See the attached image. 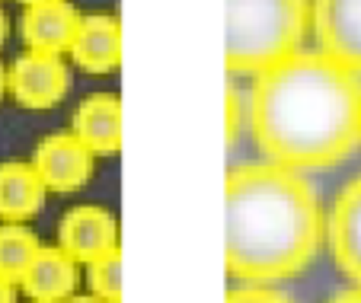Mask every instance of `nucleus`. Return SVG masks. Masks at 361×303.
Here are the masks:
<instances>
[{
  "label": "nucleus",
  "instance_id": "4",
  "mask_svg": "<svg viewBox=\"0 0 361 303\" xmlns=\"http://www.w3.org/2000/svg\"><path fill=\"white\" fill-rule=\"evenodd\" d=\"M71 74L64 68L61 54L32 51L13 61V68L7 70V89L23 109H51L68 96Z\"/></svg>",
  "mask_w": 361,
  "mask_h": 303
},
{
  "label": "nucleus",
  "instance_id": "10",
  "mask_svg": "<svg viewBox=\"0 0 361 303\" xmlns=\"http://www.w3.org/2000/svg\"><path fill=\"white\" fill-rule=\"evenodd\" d=\"M71 135L90 154H118L122 147V102L109 93H93L71 115Z\"/></svg>",
  "mask_w": 361,
  "mask_h": 303
},
{
  "label": "nucleus",
  "instance_id": "6",
  "mask_svg": "<svg viewBox=\"0 0 361 303\" xmlns=\"http://www.w3.org/2000/svg\"><path fill=\"white\" fill-rule=\"evenodd\" d=\"M32 169L51 192H80L93 175V154L74 135H51L39 141L32 154Z\"/></svg>",
  "mask_w": 361,
  "mask_h": 303
},
{
  "label": "nucleus",
  "instance_id": "19",
  "mask_svg": "<svg viewBox=\"0 0 361 303\" xmlns=\"http://www.w3.org/2000/svg\"><path fill=\"white\" fill-rule=\"evenodd\" d=\"M7 35H10V20H7V13L0 10V45L7 42Z\"/></svg>",
  "mask_w": 361,
  "mask_h": 303
},
{
  "label": "nucleus",
  "instance_id": "2",
  "mask_svg": "<svg viewBox=\"0 0 361 303\" xmlns=\"http://www.w3.org/2000/svg\"><path fill=\"white\" fill-rule=\"evenodd\" d=\"M314 185L285 166H240L224 185V265L243 284H275L314 262L323 240Z\"/></svg>",
  "mask_w": 361,
  "mask_h": 303
},
{
  "label": "nucleus",
  "instance_id": "7",
  "mask_svg": "<svg viewBox=\"0 0 361 303\" xmlns=\"http://www.w3.org/2000/svg\"><path fill=\"white\" fill-rule=\"evenodd\" d=\"M58 249L68 252L74 262H93V259L118 249L116 217L99 204L71 208L58 227Z\"/></svg>",
  "mask_w": 361,
  "mask_h": 303
},
{
  "label": "nucleus",
  "instance_id": "15",
  "mask_svg": "<svg viewBox=\"0 0 361 303\" xmlns=\"http://www.w3.org/2000/svg\"><path fill=\"white\" fill-rule=\"evenodd\" d=\"M87 265V281L93 297H99L102 303H122V252L112 249Z\"/></svg>",
  "mask_w": 361,
  "mask_h": 303
},
{
  "label": "nucleus",
  "instance_id": "11",
  "mask_svg": "<svg viewBox=\"0 0 361 303\" xmlns=\"http://www.w3.org/2000/svg\"><path fill=\"white\" fill-rule=\"evenodd\" d=\"M77 10L64 0H48V4H29L26 13L20 20L23 42L32 51H48V54H61L71 48L77 32Z\"/></svg>",
  "mask_w": 361,
  "mask_h": 303
},
{
  "label": "nucleus",
  "instance_id": "9",
  "mask_svg": "<svg viewBox=\"0 0 361 303\" xmlns=\"http://www.w3.org/2000/svg\"><path fill=\"white\" fill-rule=\"evenodd\" d=\"M68 54L74 58L77 68L87 70V74H109V70H116L118 61H122V26H118V20L106 13L80 16Z\"/></svg>",
  "mask_w": 361,
  "mask_h": 303
},
{
  "label": "nucleus",
  "instance_id": "16",
  "mask_svg": "<svg viewBox=\"0 0 361 303\" xmlns=\"http://www.w3.org/2000/svg\"><path fill=\"white\" fill-rule=\"evenodd\" d=\"M224 303H291L285 294L279 290H269L262 284H250V287H237L224 297Z\"/></svg>",
  "mask_w": 361,
  "mask_h": 303
},
{
  "label": "nucleus",
  "instance_id": "20",
  "mask_svg": "<svg viewBox=\"0 0 361 303\" xmlns=\"http://www.w3.org/2000/svg\"><path fill=\"white\" fill-rule=\"evenodd\" d=\"M64 303H102L99 297H68Z\"/></svg>",
  "mask_w": 361,
  "mask_h": 303
},
{
  "label": "nucleus",
  "instance_id": "13",
  "mask_svg": "<svg viewBox=\"0 0 361 303\" xmlns=\"http://www.w3.org/2000/svg\"><path fill=\"white\" fill-rule=\"evenodd\" d=\"M45 182L29 163H0V221H32L45 204Z\"/></svg>",
  "mask_w": 361,
  "mask_h": 303
},
{
  "label": "nucleus",
  "instance_id": "1",
  "mask_svg": "<svg viewBox=\"0 0 361 303\" xmlns=\"http://www.w3.org/2000/svg\"><path fill=\"white\" fill-rule=\"evenodd\" d=\"M246 121L275 166H339L361 144V80L323 51H294L256 74Z\"/></svg>",
  "mask_w": 361,
  "mask_h": 303
},
{
  "label": "nucleus",
  "instance_id": "14",
  "mask_svg": "<svg viewBox=\"0 0 361 303\" xmlns=\"http://www.w3.org/2000/svg\"><path fill=\"white\" fill-rule=\"evenodd\" d=\"M39 249L42 246L35 233H29L23 223H4L0 227V275L20 281Z\"/></svg>",
  "mask_w": 361,
  "mask_h": 303
},
{
  "label": "nucleus",
  "instance_id": "8",
  "mask_svg": "<svg viewBox=\"0 0 361 303\" xmlns=\"http://www.w3.org/2000/svg\"><path fill=\"white\" fill-rule=\"evenodd\" d=\"M326 240L336 265L361 287V175L336 198L326 217Z\"/></svg>",
  "mask_w": 361,
  "mask_h": 303
},
{
  "label": "nucleus",
  "instance_id": "22",
  "mask_svg": "<svg viewBox=\"0 0 361 303\" xmlns=\"http://www.w3.org/2000/svg\"><path fill=\"white\" fill-rule=\"evenodd\" d=\"M23 4H26V7H29V4H48V0H23Z\"/></svg>",
  "mask_w": 361,
  "mask_h": 303
},
{
  "label": "nucleus",
  "instance_id": "5",
  "mask_svg": "<svg viewBox=\"0 0 361 303\" xmlns=\"http://www.w3.org/2000/svg\"><path fill=\"white\" fill-rule=\"evenodd\" d=\"M310 20L320 51L361 74V0H314Z\"/></svg>",
  "mask_w": 361,
  "mask_h": 303
},
{
  "label": "nucleus",
  "instance_id": "21",
  "mask_svg": "<svg viewBox=\"0 0 361 303\" xmlns=\"http://www.w3.org/2000/svg\"><path fill=\"white\" fill-rule=\"evenodd\" d=\"M4 89H7V70H4V64H0V96H4Z\"/></svg>",
  "mask_w": 361,
  "mask_h": 303
},
{
  "label": "nucleus",
  "instance_id": "17",
  "mask_svg": "<svg viewBox=\"0 0 361 303\" xmlns=\"http://www.w3.org/2000/svg\"><path fill=\"white\" fill-rule=\"evenodd\" d=\"M0 303H13V281L0 275Z\"/></svg>",
  "mask_w": 361,
  "mask_h": 303
},
{
  "label": "nucleus",
  "instance_id": "3",
  "mask_svg": "<svg viewBox=\"0 0 361 303\" xmlns=\"http://www.w3.org/2000/svg\"><path fill=\"white\" fill-rule=\"evenodd\" d=\"M224 64L231 74H262L300 51L310 26L307 0H224Z\"/></svg>",
  "mask_w": 361,
  "mask_h": 303
},
{
  "label": "nucleus",
  "instance_id": "12",
  "mask_svg": "<svg viewBox=\"0 0 361 303\" xmlns=\"http://www.w3.org/2000/svg\"><path fill=\"white\" fill-rule=\"evenodd\" d=\"M20 284L32 303H64L74 294L77 262L61 249H39L23 271Z\"/></svg>",
  "mask_w": 361,
  "mask_h": 303
},
{
  "label": "nucleus",
  "instance_id": "18",
  "mask_svg": "<svg viewBox=\"0 0 361 303\" xmlns=\"http://www.w3.org/2000/svg\"><path fill=\"white\" fill-rule=\"evenodd\" d=\"M333 303H361V287L358 290H348V294H342V297H336Z\"/></svg>",
  "mask_w": 361,
  "mask_h": 303
}]
</instances>
